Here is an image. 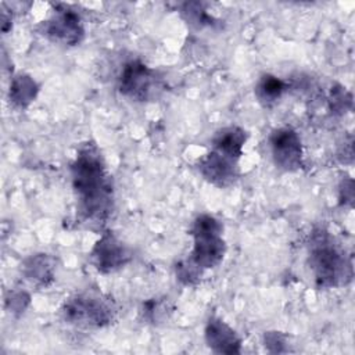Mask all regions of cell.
Wrapping results in <instances>:
<instances>
[{
    "mask_svg": "<svg viewBox=\"0 0 355 355\" xmlns=\"http://www.w3.org/2000/svg\"><path fill=\"white\" fill-rule=\"evenodd\" d=\"M286 90H287V83L283 79L272 73H263L258 79L254 93L257 100L263 107H272L283 97Z\"/></svg>",
    "mask_w": 355,
    "mask_h": 355,
    "instance_id": "14",
    "label": "cell"
},
{
    "mask_svg": "<svg viewBox=\"0 0 355 355\" xmlns=\"http://www.w3.org/2000/svg\"><path fill=\"white\" fill-rule=\"evenodd\" d=\"M43 35L61 46H76L85 37L80 15L65 4H55L54 14L43 25Z\"/></svg>",
    "mask_w": 355,
    "mask_h": 355,
    "instance_id": "7",
    "label": "cell"
},
{
    "mask_svg": "<svg viewBox=\"0 0 355 355\" xmlns=\"http://www.w3.org/2000/svg\"><path fill=\"white\" fill-rule=\"evenodd\" d=\"M78 215L90 227H101L115 205L112 176L93 140L82 143L69 166Z\"/></svg>",
    "mask_w": 355,
    "mask_h": 355,
    "instance_id": "1",
    "label": "cell"
},
{
    "mask_svg": "<svg viewBox=\"0 0 355 355\" xmlns=\"http://www.w3.org/2000/svg\"><path fill=\"white\" fill-rule=\"evenodd\" d=\"M263 343H265V347H266L268 349L272 348L270 352H283L282 348H280V345L287 344V340H286V337H284L282 333H279V331H268V333H265V336H263Z\"/></svg>",
    "mask_w": 355,
    "mask_h": 355,
    "instance_id": "20",
    "label": "cell"
},
{
    "mask_svg": "<svg viewBox=\"0 0 355 355\" xmlns=\"http://www.w3.org/2000/svg\"><path fill=\"white\" fill-rule=\"evenodd\" d=\"M172 312H173V308L171 306L168 298L148 300L143 304V308H141L143 318L147 322H151L154 324H158V323L166 320Z\"/></svg>",
    "mask_w": 355,
    "mask_h": 355,
    "instance_id": "15",
    "label": "cell"
},
{
    "mask_svg": "<svg viewBox=\"0 0 355 355\" xmlns=\"http://www.w3.org/2000/svg\"><path fill=\"white\" fill-rule=\"evenodd\" d=\"M182 14L187 19V22L198 28L214 25V17L208 15L200 3H184L182 7Z\"/></svg>",
    "mask_w": 355,
    "mask_h": 355,
    "instance_id": "16",
    "label": "cell"
},
{
    "mask_svg": "<svg viewBox=\"0 0 355 355\" xmlns=\"http://www.w3.org/2000/svg\"><path fill=\"white\" fill-rule=\"evenodd\" d=\"M165 89L159 73L140 60L128 61L118 76V90L133 101L155 100Z\"/></svg>",
    "mask_w": 355,
    "mask_h": 355,
    "instance_id": "5",
    "label": "cell"
},
{
    "mask_svg": "<svg viewBox=\"0 0 355 355\" xmlns=\"http://www.w3.org/2000/svg\"><path fill=\"white\" fill-rule=\"evenodd\" d=\"M352 105V96L343 86H336L331 89L330 94V108L334 112H345Z\"/></svg>",
    "mask_w": 355,
    "mask_h": 355,
    "instance_id": "18",
    "label": "cell"
},
{
    "mask_svg": "<svg viewBox=\"0 0 355 355\" xmlns=\"http://www.w3.org/2000/svg\"><path fill=\"white\" fill-rule=\"evenodd\" d=\"M204 338L208 348L215 354H240L241 338L223 319L211 316L204 329Z\"/></svg>",
    "mask_w": 355,
    "mask_h": 355,
    "instance_id": "10",
    "label": "cell"
},
{
    "mask_svg": "<svg viewBox=\"0 0 355 355\" xmlns=\"http://www.w3.org/2000/svg\"><path fill=\"white\" fill-rule=\"evenodd\" d=\"M133 258L132 250L112 232H104L90 251V262L100 273H112Z\"/></svg>",
    "mask_w": 355,
    "mask_h": 355,
    "instance_id": "8",
    "label": "cell"
},
{
    "mask_svg": "<svg viewBox=\"0 0 355 355\" xmlns=\"http://www.w3.org/2000/svg\"><path fill=\"white\" fill-rule=\"evenodd\" d=\"M175 273H176V279L182 284H184V286H196L201 280L202 270L200 268H197L191 261H189L186 258V259H183V261L176 263Z\"/></svg>",
    "mask_w": 355,
    "mask_h": 355,
    "instance_id": "17",
    "label": "cell"
},
{
    "mask_svg": "<svg viewBox=\"0 0 355 355\" xmlns=\"http://www.w3.org/2000/svg\"><path fill=\"white\" fill-rule=\"evenodd\" d=\"M197 169L208 183L219 189L233 186L240 175L237 159L230 158L212 148L209 153L198 159Z\"/></svg>",
    "mask_w": 355,
    "mask_h": 355,
    "instance_id": "9",
    "label": "cell"
},
{
    "mask_svg": "<svg viewBox=\"0 0 355 355\" xmlns=\"http://www.w3.org/2000/svg\"><path fill=\"white\" fill-rule=\"evenodd\" d=\"M60 316L65 323L76 327L101 329L115 320L116 306L101 293L83 291L64 301Z\"/></svg>",
    "mask_w": 355,
    "mask_h": 355,
    "instance_id": "3",
    "label": "cell"
},
{
    "mask_svg": "<svg viewBox=\"0 0 355 355\" xmlns=\"http://www.w3.org/2000/svg\"><path fill=\"white\" fill-rule=\"evenodd\" d=\"M269 148L273 164L284 172H297L304 166L302 141L295 129L280 126L269 135Z\"/></svg>",
    "mask_w": 355,
    "mask_h": 355,
    "instance_id": "6",
    "label": "cell"
},
{
    "mask_svg": "<svg viewBox=\"0 0 355 355\" xmlns=\"http://www.w3.org/2000/svg\"><path fill=\"white\" fill-rule=\"evenodd\" d=\"M39 93V85L28 73H18L11 79L8 98L10 103L17 108H26L35 101Z\"/></svg>",
    "mask_w": 355,
    "mask_h": 355,
    "instance_id": "13",
    "label": "cell"
},
{
    "mask_svg": "<svg viewBox=\"0 0 355 355\" xmlns=\"http://www.w3.org/2000/svg\"><path fill=\"white\" fill-rule=\"evenodd\" d=\"M352 200H354V182L352 179H343L340 184V201L344 204L348 202L349 205H352Z\"/></svg>",
    "mask_w": 355,
    "mask_h": 355,
    "instance_id": "21",
    "label": "cell"
},
{
    "mask_svg": "<svg viewBox=\"0 0 355 355\" xmlns=\"http://www.w3.org/2000/svg\"><path fill=\"white\" fill-rule=\"evenodd\" d=\"M190 234L193 248L187 259L202 272L216 268L226 254L222 222L209 214H201L193 220Z\"/></svg>",
    "mask_w": 355,
    "mask_h": 355,
    "instance_id": "4",
    "label": "cell"
},
{
    "mask_svg": "<svg viewBox=\"0 0 355 355\" xmlns=\"http://www.w3.org/2000/svg\"><path fill=\"white\" fill-rule=\"evenodd\" d=\"M308 265L319 288H336L351 283V257L323 226L315 227L308 241Z\"/></svg>",
    "mask_w": 355,
    "mask_h": 355,
    "instance_id": "2",
    "label": "cell"
},
{
    "mask_svg": "<svg viewBox=\"0 0 355 355\" xmlns=\"http://www.w3.org/2000/svg\"><path fill=\"white\" fill-rule=\"evenodd\" d=\"M29 294L25 291H12L10 293V297L6 300L7 309H10L11 313L14 315H21L25 312V309L29 305Z\"/></svg>",
    "mask_w": 355,
    "mask_h": 355,
    "instance_id": "19",
    "label": "cell"
},
{
    "mask_svg": "<svg viewBox=\"0 0 355 355\" xmlns=\"http://www.w3.org/2000/svg\"><path fill=\"white\" fill-rule=\"evenodd\" d=\"M245 141L247 132L237 125H229L215 132L211 139V148L240 161Z\"/></svg>",
    "mask_w": 355,
    "mask_h": 355,
    "instance_id": "11",
    "label": "cell"
},
{
    "mask_svg": "<svg viewBox=\"0 0 355 355\" xmlns=\"http://www.w3.org/2000/svg\"><path fill=\"white\" fill-rule=\"evenodd\" d=\"M22 275L37 287H47L54 280L55 261L49 254H35L22 263Z\"/></svg>",
    "mask_w": 355,
    "mask_h": 355,
    "instance_id": "12",
    "label": "cell"
}]
</instances>
